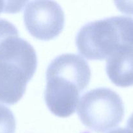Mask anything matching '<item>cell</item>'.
I'll use <instances>...</instances> for the list:
<instances>
[{
    "label": "cell",
    "mask_w": 133,
    "mask_h": 133,
    "mask_svg": "<svg viewBox=\"0 0 133 133\" xmlns=\"http://www.w3.org/2000/svg\"><path fill=\"white\" fill-rule=\"evenodd\" d=\"M115 3L121 12L126 14H133V1H117Z\"/></svg>",
    "instance_id": "obj_10"
},
{
    "label": "cell",
    "mask_w": 133,
    "mask_h": 133,
    "mask_svg": "<svg viewBox=\"0 0 133 133\" xmlns=\"http://www.w3.org/2000/svg\"><path fill=\"white\" fill-rule=\"evenodd\" d=\"M106 71L115 85L133 86V48H121L108 57Z\"/></svg>",
    "instance_id": "obj_6"
},
{
    "label": "cell",
    "mask_w": 133,
    "mask_h": 133,
    "mask_svg": "<svg viewBox=\"0 0 133 133\" xmlns=\"http://www.w3.org/2000/svg\"><path fill=\"white\" fill-rule=\"evenodd\" d=\"M77 112L86 127L96 132L103 133L121 123L125 108L117 92L101 87L91 90L81 97Z\"/></svg>",
    "instance_id": "obj_3"
},
{
    "label": "cell",
    "mask_w": 133,
    "mask_h": 133,
    "mask_svg": "<svg viewBox=\"0 0 133 133\" xmlns=\"http://www.w3.org/2000/svg\"><path fill=\"white\" fill-rule=\"evenodd\" d=\"M46 76L44 100L47 107L56 116H71L75 112L81 92L91 79L87 61L76 54L60 55L48 65Z\"/></svg>",
    "instance_id": "obj_1"
},
{
    "label": "cell",
    "mask_w": 133,
    "mask_h": 133,
    "mask_svg": "<svg viewBox=\"0 0 133 133\" xmlns=\"http://www.w3.org/2000/svg\"><path fill=\"white\" fill-rule=\"evenodd\" d=\"M23 20L28 32L40 40H50L58 36L65 25L63 10L53 1H31L26 3Z\"/></svg>",
    "instance_id": "obj_5"
},
{
    "label": "cell",
    "mask_w": 133,
    "mask_h": 133,
    "mask_svg": "<svg viewBox=\"0 0 133 133\" xmlns=\"http://www.w3.org/2000/svg\"><path fill=\"white\" fill-rule=\"evenodd\" d=\"M76 45L85 58L100 61L121 48H133V18L117 16L87 23L78 31Z\"/></svg>",
    "instance_id": "obj_2"
},
{
    "label": "cell",
    "mask_w": 133,
    "mask_h": 133,
    "mask_svg": "<svg viewBox=\"0 0 133 133\" xmlns=\"http://www.w3.org/2000/svg\"><path fill=\"white\" fill-rule=\"evenodd\" d=\"M16 119L13 112L0 104V133H14Z\"/></svg>",
    "instance_id": "obj_7"
},
{
    "label": "cell",
    "mask_w": 133,
    "mask_h": 133,
    "mask_svg": "<svg viewBox=\"0 0 133 133\" xmlns=\"http://www.w3.org/2000/svg\"><path fill=\"white\" fill-rule=\"evenodd\" d=\"M126 127H127V129H129L133 133V113L128 119Z\"/></svg>",
    "instance_id": "obj_11"
},
{
    "label": "cell",
    "mask_w": 133,
    "mask_h": 133,
    "mask_svg": "<svg viewBox=\"0 0 133 133\" xmlns=\"http://www.w3.org/2000/svg\"><path fill=\"white\" fill-rule=\"evenodd\" d=\"M19 34L16 27L8 20L0 19V42L12 35Z\"/></svg>",
    "instance_id": "obj_8"
},
{
    "label": "cell",
    "mask_w": 133,
    "mask_h": 133,
    "mask_svg": "<svg viewBox=\"0 0 133 133\" xmlns=\"http://www.w3.org/2000/svg\"><path fill=\"white\" fill-rule=\"evenodd\" d=\"M27 2H12L0 1V14L4 12L14 13L20 11L24 4Z\"/></svg>",
    "instance_id": "obj_9"
},
{
    "label": "cell",
    "mask_w": 133,
    "mask_h": 133,
    "mask_svg": "<svg viewBox=\"0 0 133 133\" xmlns=\"http://www.w3.org/2000/svg\"><path fill=\"white\" fill-rule=\"evenodd\" d=\"M37 66L35 50L0 60V103L12 105L24 95Z\"/></svg>",
    "instance_id": "obj_4"
},
{
    "label": "cell",
    "mask_w": 133,
    "mask_h": 133,
    "mask_svg": "<svg viewBox=\"0 0 133 133\" xmlns=\"http://www.w3.org/2000/svg\"><path fill=\"white\" fill-rule=\"evenodd\" d=\"M108 133H132L130 131H129L127 129L124 128H117L116 129H113L111 131Z\"/></svg>",
    "instance_id": "obj_12"
}]
</instances>
